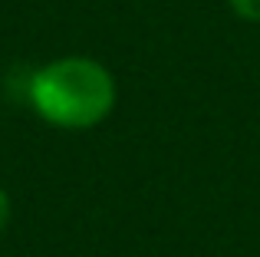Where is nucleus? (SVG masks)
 Listing matches in <instances>:
<instances>
[{
    "instance_id": "1",
    "label": "nucleus",
    "mask_w": 260,
    "mask_h": 257,
    "mask_svg": "<svg viewBox=\"0 0 260 257\" xmlns=\"http://www.w3.org/2000/svg\"><path fill=\"white\" fill-rule=\"evenodd\" d=\"M30 106L56 128H92L112 112L115 79L99 59L63 56L30 76Z\"/></svg>"
},
{
    "instance_id": "2",
    "label": "nucleus",
    "mask_w": 260,
    "mask_h": 257,
    "mask_svg": "<svg viewBox=\"0 0 260 257\" xmlns=\"http://www.w3.org/2000/svg\"><path fill=\"white\" fill-rule=\"evenodd\" d=\"M231 10L241 20H250V23H260V0H228Z\"/></svg>"
},
{
    "instance_id": "3",
    "label": "nucleus",
    "mask_w": 260,
    "mask_h": 257,
    "mask_svg": "<svg viewBox=\"0 0 260 257\" xmlns=\"http://www.w3.org/2000/svg\"><path fill=\"white\" fill-rule=\"evenodd\" d=\"M7 224H10V195L0 188V231H4Z\"/></svg>"
}]
</instances>
